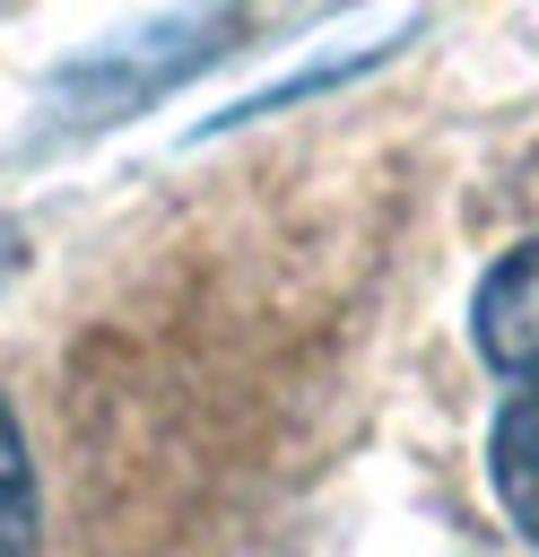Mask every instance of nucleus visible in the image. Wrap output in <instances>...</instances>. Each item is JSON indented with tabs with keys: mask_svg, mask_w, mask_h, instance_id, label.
<instances>
[{
	"mask_svg": "<svg viewBox=\"0 0 539 557\" xmlns=\"http://www.w3.org/2000/svg\"><path fill=\"white\" fill-rule=\"evenodd\" d=\"M0 557H35V470L9 400H0Z\"/></svg>",
	"mask_w": 539,
	"mask_h": 557,
	"instance_id": "7ed1b4c3",
	"label": "nucleus"
},
{
	"mask_svg": "<svg viewBox=\"0 0 539 557\" xmlns=\"http://www.w3.org/2000/svg\"><path fill=\"white\" fill-rule=\"evenodd\" d=\"M487 470H496V496L522 522V540H539V392H513L504 400L496 444H487Z\"/></svg>",
	"mask_w": 539,
	"mask_h": 557,
	"instance_id": "f03ea898",
	"label": "nucleus"
},
{
	"mask_svg": "<svg viewBox=\"0 0 539 557\" xmlns=\"http://www.w3.org/2000/svg\"><path fill=\"white\" fill-rule=\"evenodd\" d=\"M487 366L513 383V392H539V244L504 252L478 287V313H469Z\"/></svg>",
	"mask_w": 539,
	"mask_h": 557,
	"instance_id": "f257e3e1",
	"label": "nucleus"
}]
</instances>
